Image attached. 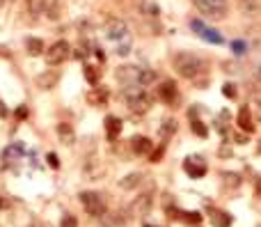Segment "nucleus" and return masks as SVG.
<instances>
[{"instance_id":"f257e3e1","label":"nucleus","mask_w":261,"mask_h":227,"mask_svg":"<svg viewBox=\"0 0 261 227\" xmlns=\"http://www.w3.org/2000/svg\"><path fill=\"white\" fill-rule=\"evenodd\" d=\"M174 69L181 78H188V80H195L197 76L204 71V60L197 58L195 53H177L174 55Z\"/></svg>"},{"instance_id":"f03ea898","label":"nucleus","mask_w":261,"mask_h":227,"mask_svg":"<svg viewBox=\"0 0 261 227\" xmlns=\"http://www.w3.org/2000/svg\"><path fill=\"white\" fill-rule=\"evenodd\" d=\"M122 94H124V99H126V106L133 115H144L151 108V99L142 85H126V88L122 90Z\"/></svg>"},{"instance_id":"7ed1b4c3","label":"nucleus","mask_w":261,"mask_h":227,"mask_svg":"<svg viewBox=\"0 0 261 227\" xmlns=\"http://www.w3.org/2000/svg\"><path fill=\"white\" fill-rule=\"evenodd\" d=\"M80 204L90 216L99 218L108 211V202H105V195L99 190H82L80 193Z\"/></svg>"},{"instance_id":"20e7f679","label":"nucleus","mask_w":261,"mask_h":227,"mask_svg":"<svg viewBox=\"0 0 261 227\" xmlns=\"http://www.w3.org/2000/svg\"><path fill=\"white\" fill-rule=\"evenodd\" d=\"M192 3H195V7L206 19L222 21V19H227V14H229L227 0H192Z\"/></svg>"},{"instance_id":"39448f33","label":"nucleus","mask_w":261,"mask_h":227,"mask_svg":"<svg viewBox=\"0 0 261 227\" xmlns=\"http://www.w3.org/2000/svg\"><path fill=\"white\" fill-rule=\"evenodd\" d=\"M103 35L110 42H131L128 39V25L122 19H108L103 25Z\"/></svg>"},{"instance_id":"423d86ee","label":"nucleus","mask_w":261,"mask_h":227,"mask_svg":"<svg viewBox=\"0 0 261 227\" xmlns=\"http://www.w3.org/2000/svg\"><path fill=\"white\" fill-rule=\"evenodd\" d=\"M69 51H71V48H69V44L64 42V39H60V42H55V44H50L48 46V51H46V62H48V65H62L64 60H67L69 58Z\"/></svg>"},{"instance_id":"0eeeda50","label":"nucleus","mask_w":261,"mask_h":227,"mask_svg":"<svg viewBox=\"0 0 261 227\" xmlns=\"http://www.w3.org/2000/svg\"><path fill=\"white\" fill-rule=\"evenodd\" d=\"M117 80L126 88V85H140L142 80V67H133V65H124L117 69Z\"/></svg>"},{"instance_id":"6e6552de","label":"nucleus","mask_w":261,"mask_h":227,"mask_svg":"<svg viewBox=\"0 0 261 227\" xmlns=\"http://www.w3.org/2000/svg\"><path fill=\"white\" fill-rule=\"evenodd\" d=\"M183 170H186V175H190L192 179H199V177L206 175V163L201 161L199 156H188L186 161H183Z\"/></svg>"},{"instance_id":"1a4fd4ad","label":"nucleus","mask_w":261,"mask_h":227,"mask_svg":"<svg viewBox=\"0 0 261 227\" xmlns=\"http://www.w3.org/2000/svg\"><path fill=\"white\" fill-rule=\"evenodd\" d=\"M192 30H195L197 35H199L201 39H206V42H213V44H222V37H220L215 30H211V28H206L201 21H192Z\"/></svg>"},{"instance_id":"9d476101","label":"nucleus","mask_w":261,"mask_h":227,"mask_svg":"<svg viewBox=\"0 0 261 227\" xmlns=\"http://www.w3.org/2000/svg\"><path fill=\"white\" fill-rule=\"evenodd\" d=\"M131 149L137 156H147L151 152V140L147 135H133L131 138Z\"/></svg>"},{"instance_id":"9b49d317","label":"nucleus","mask_w":261,"mask_h":227,"mask_svg":"<svg viewBox=\"0 0 261 227\" xmlns=\"http://www.w3.org/2000/svg\"><path fill=\"white\" fill-rule=\"evenodd\" d=\"M236 124L241 126L245 133H252L254 131V120H252V110L247 106H243L241 110H238V117H236Z\"/></svg>"},{"instance_id":"f8f14e48","label":"nucleus","mask_w":261,"mask_h":227,"mask_svg":"<svg viewBox=\"0 0 261 227\" xmlns=\"http://www.w3.org/2000/svg\"><path fill=\"white\" fill-rule=\"evenodd\" d=\"M57 80H60V74H57V71H44V74L37 76V88H41V90H53L55 85H57Z\"/></svg>"},{"instance_id":"ddd939ff","label":"nucleus","mask_w":261,"mask_h":227,"mask_svg":"<svg viewBox=\"0 0 261 227\" xmlns=\"http://www.w3.org/2000/svg\"><path fill=\"white\" fill-rule=\"evenodd\" d=\"M149 207H151V193H144L133 202L131 211H133V216H144V213L149 211Z\"/></svg>"},{"instance_id":"4468645a","label":"nucleus","mask_w":261,"mask_h":227,"mask_svg":"<svg viewBox=\"0 0 261 227\" xmlns=\"http://www.w3.org/2000/svg\"><path fill=\"white\" fill-rule=\"evenodd\" d=\"M57 135H60V140H62L64 145L76 143V131H73V126L67 124V122H60L57 124Z\"/></svg>"},{"instance_id":"2eb2a0df","label":"nucleus","mask_w":261,"mask_h":227,"mask_svg":"<svg viewBox=\"0 0 261 227\" xmlns=\"http://www.w3.org/2000/svg\"><path fill=\"white\" fill-rule=\"evenodd\" d=\"M87 101L92 103V106H103L105 101H108V90L105 88H94L87 92Z\"/></svg>"},{"instance_id":"dca6fc26","label":"nucleus","mask_w":261,"mask_h":227,"mask_svg":"<svg viewBox=\"0 0 261 227\" xmlns=\"http://www.w3.org/2000/svg\"><path fill=\"white\" fill-rule=\"evenodd\" d=\"M105 133H108L110 140H117V135L122 133V120L114 115H110L108 120H105Z\"/></svg>"},{"instance_id":"f3484780","label":"nucleus","mask_w":261,"mask_h":227,"mask_svg":"<svg viewBox=\"0 0 261 227\" xmlns=\"http://www.w3.org/2000/svg\"><path fill=\"white\" fill-rule=\"evenodd\" d=\"M158 97L163 99V101L172 103L174 99H177V85H174L172 80H165V83L158 88Z\"/></svg>"},{"instance_id":"a211bd4d","label":"nucleus","mask_w":261,"mask_h":227,"mask_svg":"<svg viewBox=\"0 0 261 227\" xmlns=\"http://www.w3.org/2000/svg\"><path fill=\"white\" fill-rule=\"evenodd\" d=\"M140 184H142V172H131V175H126L122 181H119L122 190H133V188H137Z\"/></svg>"},{"instance_id":"6ab92c4d","label":"nucleus","mask_w":261,"mask_h":227,"mask_svg":"<svg viewBox=\"0 0 261 227\" xmlns=\"http://www.w3.org/2000/svg\"><path fill=\"white\" fill-rule=\"evenodd\" d=\"M140 14H144L147 19H158L160 7L156 5V3H151V0H142L140 3Z\"/></svg>"},{"instance_id":"aec40b11","label":"nucleus","mask_w":261,"mask_h":227,"mask_svg":"<svg viewBox=\"0 0 261 227\" xmlns=\"http://www.w3.org/2000/svg\"><path fill=\"white\" fill-rule=\"evenodd\" d=\"M25 48H27V53H30L32 58L41 55V53H44V42H41V39H37V37H30L25 42Z\"/></svg>"},{"instance_id":"412c9836","label":"nucleus","mask_w":261,"mask_h":227,"mask_svg":"<svg viewBox=\"0 0 261 227\" xmlns=\"http://www.w3.org/2000/svg\"><path fill=\"white\" fill-rule=\"evenodd\" d=\"M211 220H213L215 227H229V222H231V216H229V213H224V211H213Z\"/></svg>"},{"instance_id":"4be33fe9","label":"nucleus","mask_w":261,"mask_h":227,"mask_svg":"<svg viewBox=\"0 0 261 227\" xmlns=\"http://www.w3.org/2000/svg\"><path fill=\"white\" fill-rule=\"evenodd\" d=\"M27 3H30L32 14H41V12L46 14V10H48V5H50V0H27Z\"/></svg>"},{"instance_id":"5701e85b","label":"nucleus","mask_w":261,"mask_h":227,"mask_svg":"<svg viewBox=\"0 0 261 227\" xmlns=\"http://www.w3.org/2000/svg\"><path fill=\"white\" fill-rule=\"evenodd\" d=\"M85 78H87V83L90 85H96L99 83V71H96V67H92V65H85Z\"/></svg>"},{"instance_id":"b1692460","label":"nucleus","mask_w":261,"mask_h":227,"mask_svg":"<svg viewBox=\"0 0 261 227\" xmlns=\"http://www.w3.org/2000/svg\"><path fill=\"white\" fill-rule=\"evenodd\" d=\"M177 131V122L174 120H165V124H163V129H160V133H163V138H169V135Z\"/></svg>"},{"instance_id":"393cba45","label":"nucleus","mask_w":261,"mask_h":227,"mask_svg":"<svg viewBox=\"0 0 261 227\" xmlns=\"http://www.w3.org/2000/svg\"><path fill=\"white\" fill-rule=\"evenodd\" d=\"M252 76H254V78L261 83V55L256 58L254 62H252Z\"/></svg>"},{"instance_id":"a878e982","label":"nucleus","mask_w":261,"mask_h":227,"mask_svg":"<svg viewBox=\"0 0 261 227\" xmlns=\"http://www.w3.org/2000/svg\"><path fill=\"white\" fill-rule=\"evenodd\" d=\"M60 225H62V227H78V220L71 216V213H67V216L62 218V222H60Z\"/></svg>"},{"instance_id":"bb28decb","label":"nucleus","mask_w":261,"mask_h":227,"mask_svg":"<svg viewBox=\"0 0 261 227\" xmlns=\"http://www.w3.org/2000/svg\"><path fill=\"white\" fill-rule=\"evenodd\" d=\"M192 133H197V135H201V138H204V135H206L204 124H201V122H197V120H192Z\"/></svg>"},{"instance_id":"cd10ccee","label":"nucleus","mask_w":261,"mask_h":227,"mask_svg":"<svg viewBox=\"0 0 261 227\" xmlns=\"http://www.w3.org/2000/svg\"><path fill=\"white\" fill-rule=\"evenodd\" d=\"M241 7H243V12H256V10H259V5H256V3H254V0H243V3H241Z\"/></svg>"},{"instance_id":"c85d7f7f","label":"nucleus","mask_w":261,"mask_h":227,"mask_svg":"<svg viewBox=\"0 0 261 227\" xmlns=\"http://www.w3.org/2000/svg\"><path fill=\"white\" fill-rule=\"evenodd\" d=\"M222 92H224V97H229V99H234V97H236V88H234L231 83H227V85H224V90H222Z\"/></svg>"},{"instance_id":"c756f323","label":"nucleus","mask_w":261,"mask_h":227,"mask_svg":"<svg viewBox=\"0 0 261 227\" xmlns=\"http://www.w3.org/2000/svg\"><path fill=\"white\" fill-rule=\"evenodd\" d=\"M163 152H165V147H158V152L151 154V163H158V158L163 156Z\"/></svg>"},{"instance_id":"7c9ffc66","label":"nucleus","mask_w":261,"mask_h":227,"mask_svg":"<svg viewBox=\"0 0 261 227\" xmlns=\"http://www.w3.org/2000/svg\"><path fill=\"white\" fill-rule=\"evenodd\" d=\"M186 220H190V222H199V220H201V216H199V213H186Z\"/></svg>"},{"instance_id":"2f4dec72","label":"nucleus","mask_w":261,"mask_h":227,"mask_svg":"<svg viewBox=\"0 0 261 227\" xmlns=\"http://www.w3.org/2000/svg\"><path fill=\"white\" fill-rule=\"evenodd\" d=\"M48 161H50V165H53V167H60V161H57V156H55V154H48Z\"/></svg>"},{"instance_id":"473e14b6","label":"nucleus","mask_w":261,"mask_h":227,"mask_svg":"<svg viewBox=\"0 0 261 227\" xmlns=\"http://www.w3.org/2000/svg\"><path fill=\"white\" fill-rule=\"evenodd\" d=\"M254 112H256V117H259V122H261V99L259 101H254Z\"/></svg>"},{"instance_id":"72a5a7b5","label":"nucleus","mask_w":261,"mask_h":227,"mask_svg":"<svg viewBox=\"0 0 261 227\" xmlns=\"http://www.w3.org/2000/svg\"><path fill=\"white\" fill-rule=\"evenodd\" d=\"M7 115V110H5V103H0V117Z\"/></svg>"},{"instance_id":"f704fd0d","label":"nucleus","mask_w":261,"mask_h":227,"mask_svg":"<svg viewBox=\"0 0 261 227\" xmlns=\"http://www.w3.org/2000/svg\"><path fill=\"white\" fill-rule=\"evenodd\" d=\"M5 3H7V0H0V7H3V5H5Z\"/></svg>"},{"instance_id":"c9c22d12","label":"nucleus","mask_w":261,"mask_h":227,"mask_svg":"<svg viewBox=\"0 0 261 227\" xmlns=\"http://www.w3.org/2000/svg\"><path fill=\"white\" fill-rule=\"evenodd\" d=\"M259 152H261V145H259Z\"/></svg>"}]
</instances>
